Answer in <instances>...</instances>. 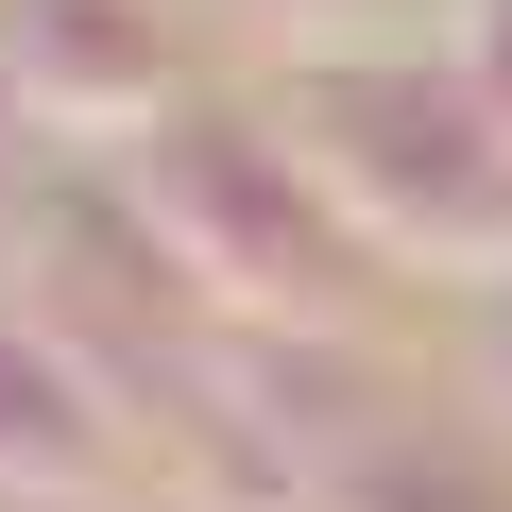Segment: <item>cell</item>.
<instances>
[{
  "label": "cell",
  "mask_w": 512,
  "mask_h": 512,
  "mask_svg": "<svg viewBox=\"0 0 512 512\" xmlns=\"http://www.w3.org/2000/svg\"><path fill=\"white\" fill-rule=\"evenodd\" d=\"M86 495H154V444L52 308H0V512H86Z\"/></svg>",
  "instance_id": "4"
},
{
  "label": "cell",
  "mask_w": 512,
  "mask_h": 512,
  "mask_svg": "<svg viewBox=\"0 0 512 512\" xmlns=\"http://www.w3.org/2000/svg\"><path fill=\"white\" fill-rule=\"evenodd\" d=\"M86 512H188V495H86Z\"/></svg>",
  "instance_id": "10"
},
{
  "label": "cell",
  "mask_w": 512,
  "mask_h": 512,
  "mask_svg": "<svg viewBox=\"0 0 512 512\" xmlns=\"http://www.w3.org/2000/svg\"><path fill=\"white\" fill-rule=\"evenodd\" d=\"M0 52H18V86H35V120L69 154H120L205 86L188 0H0Z\"/></svg>",
  "instance_id": "3"
},
{
  "label": "cell",
  "mask_w": 512,
  "mask_h": 512,
  "mask_svg": "<svg viewBox=\"0 0 512 512\" xmlns=\"http://www.w3.org/2000/svg\"><path fill=\"white\" fill-rule=\"evenodd\" d=\"M274 120L308 137V171L342 188V222L393 256V274H444V291H495L512 274V120L478 103V69L444 35L291 52L274 69Z\"/></svg>",
  "instance_id": "1"
},
{
  "label": "cell",
  "mask_w": 512,
  "mask_h": 512,
  "mask_svg": "<svg viewBox=\"0 0 512 512\" xmlns=\"http://www.w3.org/2000/svg\"><path fill=\"white\" fill-rule=\"evenodd\" d=\"M120 188L154 205V239L188 256V291L222 325H376L393 256L342 222V188L308 171V137L239 86H188L154 137H120Z\"/></svg>",
  "instance_id": "2"
},
{
  "label": "cell",
  "mask_w": 512,
  "mask_h": 512,
  "mask_svg": "<svg viewBox=\"0 0 512 512\" xmlns=\"http://www.w3.org/2000/svg\"><path fill=\"white\" fill-rule=\"evenodd\" d=\"M478 410H495V427H512V274H495V291H478Z\"/></svg>",
  "instance_id": "9"
},
{
  "label": "cell",
  "mask_w": 512,
  "mask_h": 512,
  "mask_svg": "<svg viewBox=\"0 0 512 512\" xmlns=\"http://www.w3.org/2000/svg\"><path fill=\"white\" fill-rule=\"evenodd\" d=\"M444 52H461V69H478V103L512 120V0H461V18H444Z\"/></svg>",
  "instance_id": "8"
},
{
  "label": "cell",
  "mask_w": 512,
  "mask_h": 512,
  "mask_svg": "<svg viewBox=\"0 0 512 512\" xmlns=\"http://www.w3.org/2000/svg\"><path fill=\"white\" fill-rule=\"evenodd\" d=\"M239 18H274L291 52H393V35H444L461 0H239Z\"/></svg>",
  "instance_id": "6"
},
{
  "label": "cell",
  "mask_w": 512,
  "mask_h": 512,
  "mask_svg": "<svg viewBox=\"0 0 512 512\" xmlns=\"http://www.w3.org/2000/svg\"><path fill=\"white\" fill-rule=\"evenodd\" d=\"M308 512H512V427L461 410V393H427V376H393L308 461Z\"/></svg>",
  "instance_id": "5"
},
{
  "label": "cell",
  "mask_w": 512,
  "mask_h": 512,
  "mask_svg": "<svg viewBox=\"0 0 512 512\" xmlns=\"http://www.w3.org/2000/svg\"><path fill=\"white\" fill-rule=\"evenodd\" d=\"M69 171V137L35 120V86H18V52H0V222H35V188Z\"/></svg>",
  "instance_id": "7"
}]
</instances>
